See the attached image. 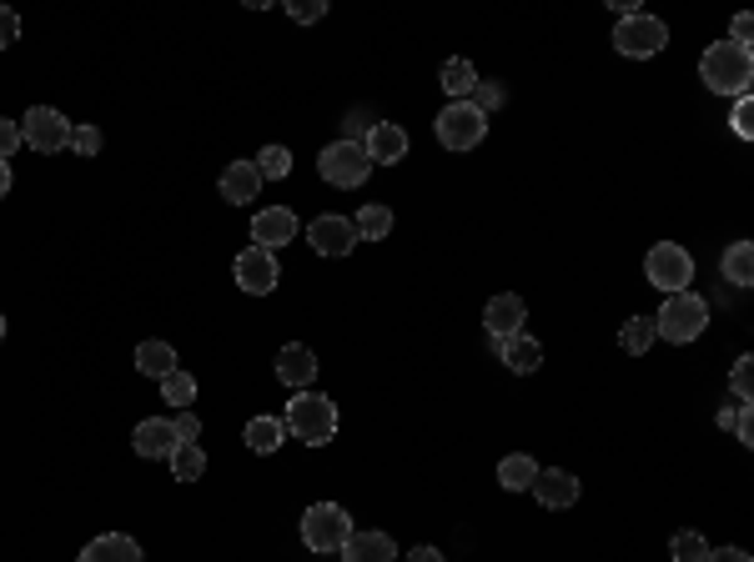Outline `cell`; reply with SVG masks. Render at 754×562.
Listing matches in <instances>:
<instances>
[{
	"mask_svg": "<svg viewBox=\"0 0 754 562\" xmlns=\"http://www.w3.org/2000/svg\"><path fill=\"white\" fill-rule=\"evenodd\" d=\"M699 76L714 96H750V80H754V56L750 45H734V41H714L699 56Z\"/></svg>",
	"mask_w": 754,
	"mask_h": 562,
	"instance_id": "cell-1",
	"label": "cell"
},
{
	"mask_svg": "<svg viewBox=\"0 0 754 562\" xmlns=\"http://www.w3.org/2000/svg\"><path fill=\"white\" fill-rule=\"evenodd\" d=\"M287 437L308 442V447H322V442L337 437V402L322 392H298L287 402Z\"/></svg>",
	"mask_w": 754,
	"mask_h": 562,
	"instance_id": "cell-2",
	"label": "cell"
},
{
	"mask_svg": "<svg viewBox=\"0 0 754 562\" xmlns=\"http://www.w3.org/2000/svg\"><path fill=\"white\" fill-rule=\"evenodd\" d=\"M704 326H709V302L694 292H675V296H664L659 316H654V337L664 342H675V347H685V342H699L704 337Z\"/></svg>",
	"mask_w": 754,
	"mask_h": 562,
	"instance_id": "cell-3",
	"label": "cell"
},
{
	"mask_svg": "<svg viewBox=\"0 0 754 562\" xmlns=\"http://www.w3.org/2000/svg\"><path fill=\"white\" fill-rule=\"evenodd\" d=\"M644 277H649V287H659L664 296L689 292V281H694V257H689L679 241H654L649 257H644Z\"/></svg>",
	"mask_w": 754,
	"mask_h": 562,
	"instance_id": "cell-4",
	"label": "cell"
},
{
	"mask_svg": "<svg viewBox=\"0 0 754 562\" xmlns=\"http://www.w3.org/2000/svg\"><path fill=\"white\" fill-rule=\"evenodd\" d=\"M353 538V518H347V507L337 502H312L302 512V542L312 552H343V542Z\"/></svg>",
	"mask_w": 754,
	"mask_h": 562,
	"instance_id": "cell-5",
	"label": "cell"
},
{
	"mask_svg": "<svg viewBox=\"0 0 754 562\" xmlns=\"http://www.w3.org/2000/svg\"><path fill=\"white\" fill-rule=\"evenodd\" d=\"M614 45H618V56H634V61H649L659 56L664 45H669V25L659 21V15H624V21L614 25Z\"/></svg>",
	"mask_w": 754,
	"mask_h": 562,
	"instance_id": "cell-6",
	"label": "cell"
},
{
	"mask_svg": "<svg viewBox=\"0 0 754 562\" xmlns=\"http://www.w3.org/2000/svg\"><path fill=\"white\" fill-rule=\"evenodd\" d=\"M483 136H488V116L473 101L443 106V116H438V141H443L448 151H473V147H483Z\"/></svg>",
	"mask_w": 754,
	"mask_h": 562,
	"instance_id": "cell-7",
	"label": "cell"
},
{
	"mask_svg": "<svg viewBox=\"0 0 754 562\" xmlns=\"http://www.w3.org/2000/svg\"><path fill=\"white\" fill-rule=\"evenodd\" d=\"M317 171H322V181H327V186L353 192V186H363V181L373 176V161H367V151L357 147V141H332V147H322Z\"/></svg>",
	"mask_w": 754,
	"mask_h": 562,
	"instance_id": "cell-8",
	"label": "cell"
},
{
	"mask_svg": "<svg viewBox=\"0 0 754 562\" xmlns=\"http://www.w3.org/2000/svg\"><path fill=\"white\" fill-rule=\"evenodd\" d=\"M21 136H25V147L31 151L56 156V151L71 147V121L56 111V106H31V111L21 116Z\"/></svg>",
	"mask_w": 754,
	"mask_h": 562,
	"instance_id": "cell-9",
	"label": "cell"
},
{
	"mask_svg": "<svg viewBox=\"0 0 754 562\" xmlns=\"http://www.w3.org/2000/svg\"><path fill=\"white\" fill-rule=\"evenodd\" d=\"M231 277H237V287L247 296H267L277 287V257L262 247H247V251H237V261H231Z\"/></svg>",
	"mask_w": 754,
	"mask_h": 562,
	"instance_id": "cell-10",
	"label": "cell"
},
{
	"mask_svg": "<svg viewBox=\"0 0 754 562\" xmlns=\"http://www.w3.org/2000/svg\"><path fill=\"white\" fill-rule=\"evenodd\" d=\"M308 241L317 257H347V251L357 247V226H353V216H317V221L308 226Z\"/></svg>",
	"mask_w": 754,
	"mask_h": 562,
	"instance_id": "cell-11",
	"label": "cell"
},
{
	"mask_svg": "<svg viewBox=\"0 0 754 562\" xmlns=\"http://www.w3.org/2000/svg\"><path fill=\"white\" fill-rule=\"evenodd\" d=\"M251 241L262 251H277L287 241H298V216L287 212V206H262V212L251 216Z\"/></svg>",
	"mask_w": 754,
	"mask_h": 562,
	"instance_id": "cell-12",
	"label": "cell"
},
{
	"mask_svg": "<svg viewBox=\"0 0 754 562\" xmlns=\"http://www.w3.org/2000/svg\"><path fill=\"white\" fill-rule=\"evenodd\" d=\"M363 151H367V161H373V166H398V161L408 156V131H402V126H392V121H377L373 131H367Z\"/></svg>",
	"mask_w": 754,
	"mask_h": 562,
	"instance_id": "cell-13",
	"label": "cell"
},
{
	"mask_svg": "<svg viewBox=\"0 0 754 562\" xmlns=\"http://www.w3.org/2000/svg\"><path fill=\"white\" fill-rule=\"evenodd\" d=\"M524 322H528V306H524V296H514V292L493 296L488 312H483V326H488V337H493V342H503V337H514V332H524Z\"/></svg>",
	"mask_w": 754,
	"mask_h": 562,
	"instance_id": "cell-14",
	"label": "cell"
},
{
	"mask_svg": "<svg viewBox=\"0 0 754 562\" xmlns=\"http://www.w3.org/2000/svg\"><path fill=\"white\" fill-rule=\"evenodd\" d=\"M528 493H534L543 507H553V512H559V507L579 502V477L563 473V467H553V473H543V467H538V477H534V487H528Z\"/></svg>",
	"mask_w": 754,
	"mask_h": 562,
	"instance_id": "cell-15",
	"label": "cell"
},
{
	"mask_svg": "<svg viewBox=\"0 0 754 562\" xmlns=\"http://www.w3.org/2000/svg\"><path fill=\"white\" fill-rule=\"evenodd\" d=\"M277 377H282L287 387H298V392H308L312 377H317V357H312V347L292 342V347L277 352Z\"/></svg>",
	"mask_w": 754,
	"mask_h": 562,
	"instance_id": "cell-16",
	"label": "cell"
},
{
	"mask_svg": "<svg viewBox=\"0 0 754 562\" xmlns=\"http://www.w3.org/2000/svg\"><path fill=\"white\" fill-rule=\"evenodd\" d=\"M343 562H398V542L388 532H357L343 542Z\"/></svg>",
	"mask_w": 754,
	"mask_h": 562,
	"instance_id": "cell-17",
	"label": "cell"
},
{
	"mask_svg": "<svg viewBox=\"0 0 754 562\" xmlns=\"http://www.w3.org/2000/svg\"><path fill=\"white\" fill-rule=\"evenodd\" d=\"M131 442H137L141 457H172L182 442H176V428L166 422V417H147L137 432H131Z\"/></svg>",
	"mask_w": 754,
	"mask_h": 562,
	"instance_id": "cell-18",
	"label": "cell"
},
{
	"mask_svg": "<svg viewBox=\"0 0 754 562\" xmlns=\"http://www.w3.org/2000/svg\"><path fill=\"white\" fill-rule=\"evenodd\" d=\"M222 202L241 206V202H257V192H262V176H257V166L251 161H231L227 171H222Z\"/></svg>",
	"mask_w": 754,
	"mask_h": 562,
	"instance_id": "cell-19",
	"label": "cell"
},
{
	"mask_svg": "<svg viewBox=\"0 0 754 562\" xmlns=\"http://www.w3.org/2000/svg\"><path fill=\"white\" fill-rule=\"evenodd\" d=\"M76 562H141V548H137V538H126V532H101L96 542L80 548Z\"/></svg>",
	"mask_w": 754,
	"mask_h": 562,
	"instance_id": "cell-20",
	"label": "cell"
},
{
	"mask_svg": "<svg viewBox=\"0 0 754 562\" xmlns=\"http://www.w3.org/2000/svg\"><path fill=\"white\" fill-rule=\"evenodd\" d=\"M493 347H498V357H503V367H508V371H524V377H528V371L543 367V347H538L528 332H514V337L493 342Z\"/></svg>",
	"mask_w": 754,
	"mask_h": 562,
	"instance_id": "cell-21",
	"label": "cell"
},
{
	"mask_svg": "<svg viewBox=\"0 0 754 562\" xmlns=\"http://www.w3.org/2000/svg\"><path fill=\"white\" fill-rule=\"evenodd\" d=\"M282 442H287V422H282V417H251V422H247V447L257 452V457L277 452Z\"/></svg>",
	"mask_w": 754,
	"mask_h": 562,
	"instance_id": "cell-22",
	"label": "cell"
},
{
	"mask_svg": "<svg viewBox=\"0 0 754 562\" xmlns=\"http://www.w3.org/2000/svg\"><path fill=\"white\" fill-rule=\"evenodd\" d=\"M720 277L730 281V287H750L754 281V247L750 241H734L730 251L720 257Z\"/></svg>",
	"mask_w": 754,
	"mask_h": 562,
	"instance_id": "cell-23",
	"label": "cell"
},
{
	"mask_svg": "<svg viewBox=\"0 0 754 562\" xmlns=\"http://www.w3.org/2000/svg\"><path fill=\"white\" fill-rule=\"evenodd\" d=\"M443 90L453 96V101H468L473 96V86H478V71H473V61H463V56H453V61H443Z\"/></svg>",
	"mask_w": 754,
	"mask_h": 562,
	"instance_id": "cell-24",
	"label": "cell"
},
{
	"mask_svg": "<svg viewBox=\"0 0 754 562\" xmlns=\"http://www.w3.org/2000/svg\"><path fill=\"white\" fill-rule=\"evenodd\" d=\"M538 477V462L528 457V452H514V457H503L498 462V483L508 487V493H528Z\"/></svg>",
	"mask_w": 754,
	"mask_h": 562,
	"instance_id": "cell-25",
	"label": "cell"
},
{
	"mask_svg": "<svg viewBox=\"0 0 754 562\" xmlns=\"http://www.w3.org/2000/svg\"><path fill=\"white\" fill-rule=\"evenodd\" d=\"M166 462H172V477H176V483H202V473H206L202 442H182V447H176Z\"/></svg>",
	"mask_w": 754,
	"mask_h": 562,
	"instance_id": "cell-26",
	"label": "cell"
},
{
	"mask_svg": "<svg viewBox=\"0 0 754 562\" xmlns=\"http://www.w3.org/2000/svg\"><path fill=\"white\" fill-rule=\"evenodd\" d=\"M137 367L147 371V377H166V371H176V352H172V342H141L137 347Z\"/></svg>",
	"mask_w": 754,
	"mask_h": 562,
	"instance_id": "cell-27",
	"label": "cell"
},
{
	"mask_svg": "<svg viewBox=\"0 0 754 562\" xmlns=\"http://www.w3.org/2000/svg\"><path fill=\"white\" fill-rule=\"evenodd\" d=\"M353 226H357V241H383L392 231V212L388 206H363L353 216Z\"/></svg>",
	"mask_w": 754,
	"mask_h": 562,
	"instance_id": "cell-28",
	"label": "cell"
},
{
	"mask_svg": "<svg viewBox=\"0 0 754 562\" xmlns=\"http://www.w3.org/2000/svg\"><path fill=\"white\" fill-rule=\"evenodd\" d=\"M618 342H624L628 357H644V352L659 342V337H654V316H628V322H624V337H618Z\"/></svg>",
	"mask_w": 754,
	"mask_h": 562,
	"instance_id": "cell-29",
	"label": "cell"
},
{
	"mask_svg": "<svg viewBox=\"0 0 754 562\" xmlns=\"http://www.w3.org/2000/svg\"><path fill=\"white\" fill-rule=\"evenodd\" d=\"M161 397H166L172 407H182V412H186V407L196 402V377H186L182 367L166 371V377H161Z\"/></svg>",
	"mask_w": 754,
	"mask_h": 562,
	"instance_id": "cell-30",
	"label": "cell"
},
{
	"mask_svg": "<svg viewBox=\"0 0 754 562\" xmlns=\"http://www.w3.org/2000/svg\"><path fill=\"white\" fill-rule=\"evenodd\" d=\"M251 166H257V176H262V181H282L287 171H292V151H287V147H267L262 156L251 161Z\"/></svg>",
	"mask_w": 754,
	"mask_h": 562,
	"instance_id": "cell-31",
	"label": "cell"
},
{
	"mask_svg": "<svg viewBox=\"0 0 754 562\" xmlns=\"http://www.w3.org/2000/svg\"><path fill=\"white\" fill-rule=\"evenodd\" d=\"M669 552H675V562H704L709 558V542L699 538V532H675Z\"/></svg>",
	"mask_w": 754,
	"mask_h": 562,
	"instance_id": "cell-32",
	"label": "cell"
},
{
	"mask_svg": "<svg viewBox=\"0 0 754 562\" xmlns=\"http://www.w3.org/2000/svg\"><path fill=\"white\" fill-rule=\"evenodd\" d=\"M101 126H71V151H76V156H96V151H101Z\"/></svg>",
	"mask_w": 754,
	"mask_h": 562,
	"instance_id": "cell-33",
	"label": "cell"
},
{
	"mask_svg": "<svg viewBox=\"0 0 754 562\" xmlns=\"http://www.w3.org/2000/svg\"><path fill=\"white\" fill-rule=\"evenodd\" d=\"M754 357H740L734 361V371H730V392H734V402H750L754 397V367H750Z\"/></svg>",
	"mask_w": 754,
	"mask_h": 562,
	"instance_id": "cell-34",
	"label": "cell"
},
{
	"mask_svg": "<svg viewBox=\"0 0 754 562\" xmlns=\"http://www.w3.org/2000/svg\"><path fill=\"white\" fill-rule=\"evenodd\" d=\"M25 147V136H21V121H6V116H0V161H11L15 151Z\"/></svg>",
	"mask_w": 754,
	"mask_h": 562,
	"instance_id": "cell-35",
	"label": "cell"
},
{
	"mask_svg": "<svg viewBox=\"0 0 754 562\" xmlns=\"http://www.w3.org/2000/svg\"><path fill=\"white\" fill-rule=\"evenodd\" d=\"M287 15H292V21H302V25H312V21H322V15H327V0H292V6H287Z\"/></svg>",
	"mask_w": 754,
	"mask_h": 562,
	"instance_id": "cell-36",
	"label": "cell"
},
{
	"mask_svg": "<svg viewBox=\"0 0 754 562\" xmlns=\"http://www.w3.org/2000/svg\"><path fill=\"white\" fill-rule=\"evenodd\" d=\"M468 101H473V106H478V111H483V116H488V111H493V106H498V101H503V86H493V80H478V86H473V96H468Z\"/></svg>",
	"mask_w": 754,
	"mask_h": 562,
	"instance_id": "cell-37",
	"label": "cell"
},
{
	"mask_svg": "<svg viewBox=\"0 0 754 562\" xmlns=\"http://www.w3.org/2000/svg\"><path fill=\"white\" fill-rule=\"evenodd\" d=\"M734 136H740V141L754 136V101L750 96H740V106H734Z\"/></svg>",
	"mask_w": 754,
	"mask_h": 562,
	"instance_id": "cell-38",
	"label": "cell"
},
{
	"mask_svg": "<svg viewBox=\"0 0 754 562\" xmlns=\"http://www.w3.org/2000/svg\"><path fill=\"white\" fill-rule=\"evenodd\" d=\"M15 35H21V15H15V11H6V6H0V51H6V45H11Z\"/></svg>",
	"mask_w": 754,
	"mask_h": 562,
	"instance_id": "cell-39",
	"label": "cell"
},
{
	"mask_svg": "<svg viewBox=\"0 0 754 562\" xmlns=\"http://www.w3.org/2000/svg\"><path fill=\"white\" fill-rule=\"evenodd\" d=\"M172 428H176V442H196V437H202V422H196L192 412H182Z\"/></svg>",
	"mask_w": 754,
	"mask_h": 562,
	"instance_id": "cell-40",
	"label": "cell"
},
{
	"mask_svg": "<svg viewBox=\"0 0 754 562\" xmlns=\"http://www.w3.org/2000/svg\"><path fill=\"white\" fill-rule=\"evenodd\" d=\"M734 437L744 442V447H750L754 442V422H750V402H740V417H734Z\"/></svg>",
	"mask_w": 754,
	"mask_h": 562,
	"instance_id": "cell-41",
	"label": "cell"
},
{
	"mask_svg": "<svg viewBox=\"0 0 754 562\" xmlns=\"http://www.w3.org/2000/svg\"><path fill=\"white\" fill-rule=\"evenodd\" d=\"M750 35H754V21H750V15H734L730 41H734V45H750Z\"/></svg>",
	"mask_w": 754,
	"mask_h": 562,
	"instance_id": "cell-42",
	"label": "cell"
},
{
	"mask_svg": "<svg viewBox=\"0 0 754 562\" xmlns=\"http://www.w3.org/2000/svg\"><path fill=\"white\" fill-rule=\"evenodd\" d=\"M704 562H750V552H744V548H720V552L709 548V558H704Z\"/></svg>",
	"mask_w": 754,
	"mask_h": 562,
	"instance_id": "cell-43",
	"label": "cell"
},
{
	"mask_svg": "<svg viewBox=\"0 0 754 562\" xmlns=\"http://www.w3.org/2000/svg\"><path fill=\"white\" fill-rule=\"evenodd\" d=\"M734 417H740V402H724L720 407V428L724 432H734Z\"/></svg>",
	"mask_w": 754,
	"mask_h": 562,
	"instance_id": "cell-44",
	"label": "cell"
},
{
	"mask_svg": "<svg viewBox=\"0 0 754 562\" xmlns=\"http://www.w3.org/2000/svg\"><path fill=\"white\" fill-rule=\"evenodd\" d=\"M408 562H443V552H438V548H412Z\"/></svg>",
	"mask_w": 754,
	"mask_h": 562,
	"instance_id": "cell-45",
	"label": "cell"
},
{
	"mask_svg": "<svg viewBox=\"0 0 754 562\" xmlns=\"http://www.w3.org/2000/svg\"><path fill=\"white\" fill-rule=\"evenodd\" d=\"M6 192H11V161H0V202H6Z\"/></svg>",
	"mask_w": 754,
	"mask_h": 562,
	"instance_id": "cell-46",
	"label": "cell"
},
{
	"mask_svg": "<svg viewBox=\"0 0 754 562\" xmlns=\"http://www.w3.org/2000/svg\"><path fill=\"white\" fill-rule=\"evenodd\" d=\"M0 342H6V316H0Z\"/></svg>",
	"mask_w": 754,
	"mask_h": 562,
	"instance_id": "cell-47",
	"label": "cell"
}]
</instances>
